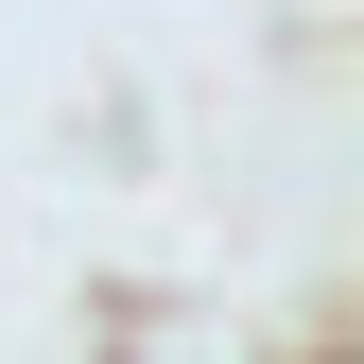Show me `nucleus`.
I'll return each mask as SVG.
<instances>
[{"label":"nucleus","instance_id":"obj_1","mask_svg":"<svg viewBox=\"0 0 364 364\" xmlns=\"http://www.w3.org/2000/svg\"><path fill=\"white\" fill-rule=\"evenodd\" d=\"M122 364H260V347L225 330V312H139V330H122Z\"/></svg>","mask_w":364,"mask_h":364}]
</instances>
